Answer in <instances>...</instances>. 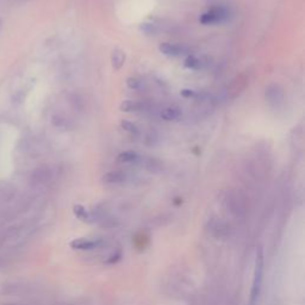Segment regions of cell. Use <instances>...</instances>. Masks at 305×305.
Here are the masks:
<instances>
[{
  "mask_svg": "<svg viewBox=\"0 0 305 305\" xmlns=\"http://www.w3.org/2000/svg\"><path fill=\"white\" fill-rule=\"evenodd\" d=\"M262 275H263V259H262V254H261L260 251L256 256L255 271H254L253 285H251L249 304L248 305H257V300H259L261 293V287H262V278H263Z\"/></svg>",
  "mask_w": 305,
  "mask_h": 305,
  "instance_id": "obj_1",
  "label": "cell"
},
{
  "mask_svg": "<svg viewBox=\"0 0 305 305\" xmlns=\"http://www.w3.org/2000/svg\"><path fill=\"white\" fill-rule=\"evenodd\" d=\"M185 67L188 69H193V71H198L203 67V61L198 56L191 55L185 60Z\"/></svg>",
  "mask_w": 305,
  "mask_h": 305,
  "instance_id": "obj_11",
  "label": "cell"
},
{
  "mask_svg": "<svg viewBox=\"0 0 305 305\" xmlns=\"http://www.w3.org/2000/svg\"><path fill=\"white\" fill-rule=\"evenodd\" d=\"M160 116H161L163 121H167V122L177 121V119L181 117V111L177 108H166L162 110Z\"/></svg>",
  "mask_w": 305,
  "mask_h": 305,
  "instance_id": "obj_8",
  "label": "cell"
},
{
  "mask_svg": "<svg viewBox=\"0 0 305 305\" xmlns=\"http://www.w3.org/2000/svg\"><path fill=\"white\" fill-rule=\"evenodd\" d=\"M127 86L130 90H134V91L140 90V89H142V81L138 79V78L130 77L127 79Z\"/></svg>",
  "mask_w": 305,
  "mask_h": 305,
  "instance_id": "obj_14",
  "label": "cell"
},
{
  "mask_svg": "<svg viewBox=\"0 0 305 305\" xmlns=\"http://www.w3.org/2000/svg\"><path fill=\"white\" fill-rule=\"evenodd\" d=\"M160 53L167 56H180L187 53V48L180 45H173V43H162L159 47Z\"/></svg>",
  "mask_w": 305,
  "mask_h": 305,
  "instance_id": "obj_4",
  "label": "cell"
},
{
  "mask_svg": "<svg viewBox=\"0 0 305 305\" xmlns=\"http://www.w3.org/2000/svg\"><path fill=\"white\" fill-rule=\"evenodd\" d=\"M125 178L127 177H125L123 172L112 171L104 175L103 181L106 182V184H122L125 180Z\"/></svg>",
  "mask_w": 305,
  "mask_h": 305,
  "instance_id": "obj_6",
  "label": "cell"
},
{
  "mask_svg": "<svg viewBox=\"0 0 305 305\" xmlns=\"http://www.w3.org/2000/svg\"><path fill=\"white\" fill-rule=\"evenodd\" d=\"M124 61H125L124 53L119 49L113 50L112 55H111V62H112V67L115 68L116 71H118V69L122 68V66L124 65Z\"/></svg>",
  "mask_w": 305,
  "mask_h": 305,
  "instance_id": "obj_9",
  "label": "cell"
},
{
  "mask_svg": "<svg viewBox=\"0 0 305 305\" xmlns=\"http://www.w3.org/2000/svg\"><path fill=\"white\" fill-rule=\"evenodd\" d=\"M141 29H142L143 33L146 34H153L154 31H155V29H154V25L149 23H144L142 27H141Z\"/></svg>",
  "mask_w": 305,
  "mask_h": 305,
  "instance_id": "obj_16",
  "label": "cell"
},
{
  "mask_svg": "<svg viewBox=\"0 0 305 305\" xmlns=\"http://www.w3.org/2000/svg\"><path fill=\"white\" fill-rule=\"evenodd\" d=\"M228 18V11L223 6H216L212 8L211 10L206 11L205 14L200 16L199 22L204 25H210L215 23H221V22L225 21Z\"/></svg>",
  "mask_w": 305,
  "mask_h": 305,
  "instance_id": "obj_2",
  "label": "cell"
},
{
  "mask_svg": "<svg viewBox=\"0 0 305 305\" xmlns=\"http://www.w3.org/2000/svg\"><path fill=\"white\" fill-rule=\"evenodd\" d=\"M266 99L269 104H274L276 105L278 103H281L284 99V93L279 89L276 85H271L266 89Z\"/></svg>",
  "mask_w": 305,
  "mask_h": 305,
  "instance_id": "obj_5",
  "label": "cell"
},
{
  "mask_svg": "<svg viewBox=\"0 0 305 305\" xmlns=\"http://www.w3.org/2000/svg\"><path fill=\"white\" fill-rule=\"evenodd\" d=\"M102 244L100 240H87V238H77L71 242V247L78 250H91L98 248Z\"/></svg>",
  "mask_w": 305,
  "mask_h": 305,
  "instance_id": "obj_3",
  "label": "cell"
},
{
  "mask_svg": "<svg viewBox=\"0 0 305 305\" xmlns=\"http://www.w3.org/2000/svg\"><path fill=\"white\" fill-rule=\"evenodd\" d=\"M180 94L184 98H192V97L196 96V92H194L193 90H190V89H184L181 90Z\"/></svg>",
  "mask_w": 305,
  "mask_h": 305,
  "instance_id": "obj_15",
  "label": "cell"
},
{
  "mask_svg": "<svg viewBox=\"0 0 305 305\" xmlns=\"http://www.w3.org/2000/svg\"><path fill=\"white\" fill-rule=\"evenodd\" d=\"M74 213H75V216L78 217V218L81 219V221H90V219H91L90 212L81 205H75L74 206Z\"/></svg>",
  "mask_w": 305,
  "mask_h": 305,
  "instance_id": "obj_12",
  "label": "cell"
},
{
  "mask_svg": "<svg viewBox=\"0 0 305 305\" xmlns=\"http://www.w3.org/2000/svg\"><path fill=\"white\" fill-rule=\"evenodd\" d=\"M140 159V155L134 152H124L118 155V161L122 163H135Z\"/></svg>",
  "mask_w": 305,
  "mask_h": 305,
  "instance_id": "obj_10",
  "label": "cell"
},
{
  "mask_svg": "<svg viewBox=\"0 0 305 305\" xmlns=\"http://www.w3.org/2000/svg\"><path fill=\"white\" fill-rule=\"evenodd\" d=\"M121 127L123 129L124 131H127V133H130L133 135H137L140 133V130H138V128L135 125L134 123H131V122L129 121H122L121 122Z\"/></svg>",
  "mask_w": 305,
  "mask_h": 305,
  "instance_id": "obj_13",
  "label": "cell"
},
{
  "mask_svg": "<svg viewBox=\"0 0 305 305\" xmlns=\"http://www.w3.org/2000/svg\"><path fill=\"white\" fill-rule=\"evenodd\" d=\"M144 105L140 102H134V100H124L123 103L119 105V109L123 112H137L143 110Z\"/></svg>",
  "mask_w": 305,
  "mask_h": 305,
  "instance_id": "obj_7",
  "label": "cell"
}]
</instances>
